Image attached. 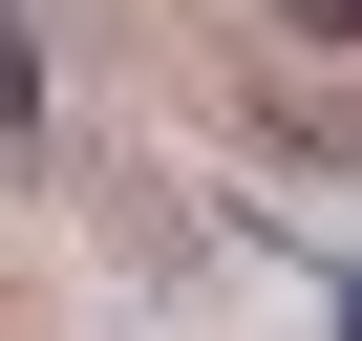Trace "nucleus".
<instances>
[{
	"mask_svg": "<svg viewBox=\"0 0 362 341\" xmlns=\"http://www.w3.org/2000/svg\"><path fill=\"white\" fill-rule=\"evenodd\" d=\"M320 22H341V43H362V0H320Z\"/></svg>",
	"mask_w": 362,
	"mask_h": 341,
	"instance_id": "1",
	"label": "nucleus"
}]
</instances>
